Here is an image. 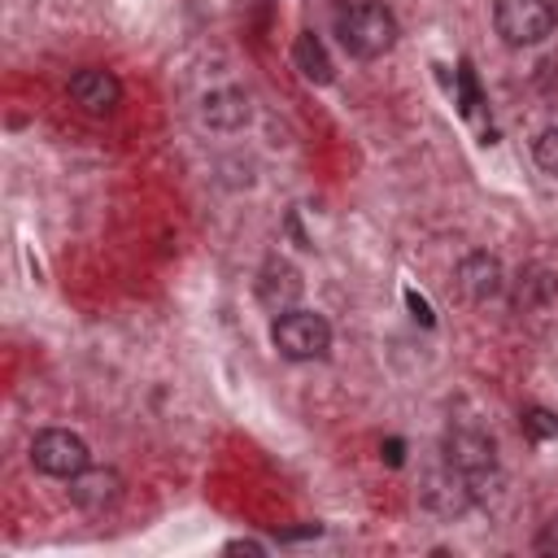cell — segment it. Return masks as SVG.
Returning <instances> with one entry per match:
<instances>
[{
    "instance_id": "cell-15",
    "label": "cell",
    "mask_w": 558,
    "mask_h": 558,
    "mask_svg": "<svg viewBox=\"0 0 558 558\" xmlns=\"http://www.w3.org/2000/svg\"><path fill=\"white\" fill-rule=\"evenodd\" d=\"M532 157L545 174H558V126H545L536 140H532Z\"/></svg>"
},
{
    "instance_id": "cell-17",
    "label": "cell",
    "mask_w": 558,
    "mask_h": 558,
    "mask_svg": "<svg viewBox=\"0 0 558 558\" xmlns=\"http://www.w3.org/2000/svg\"><path fill=\"white\" fill-rule=\"evenodd\" d=\"M405 305H410V314H414V323H423V327H432L436 323V314H432V305L414 292V288H405Z\"/></svg>"
},
{
    "instance_id": "cell-11",
    "label": "cell",
    "mask_w": 558,
    "mask_h": 558,
    "mask_svg": "<svg viewBox=\"0 0 558 558\" xmlns=\"http://www.w3.org/2000/svg\"><path fill=\"white\" fill-rule=\"evenodd\" d=\"M292 61H296L301 78H310V83H318V87L336 78V65H331V57H327V48H323V39H318L314 31H301V35H296Z\"/></svg>"
},
{
    "instance_id": "cell-16",
    "label": "cell",
    "mask_w": 558,
    "mask_h": 558,
    "mask_svg": "<svg viewBox=\"0 0 558 558\" xmlns=\"http://www.w3.org/2000/svg\"><path fill=\"white\" fill-rule=\"evenodd\" d=\"M532 549L536 554H545V558H558V514L536 532V541H532Z\"/></svg>"
},
{
    "instance_id": "cell-20",
    "label": "cell",
    "mask_w": 558,
    "mask_h": 558,
    "mask_svg": "<svg viewBox=\"0 0 558 558\" xmlns=\"http://www.w3.org/2000/svg\"><path fill=\"white\" fill-rule=\"evenodd\" d=\"M222 549H227V554H266V545H262V541H227Z\"/></svg>"
},
{
    "instance_id": "cell-14",
    "label": "cell",
    "mask_w": 558,
    "mask_h": 558,
    "mask_svg": "<svg viewBox=\"0 0 558 558\" xmlns=\"http://www.w3.org/2000/svg\"><path fill=\"white\" fill-rule=\"evenodd\" d=\"M519 427L527 440H558V414L545 405H523L519 410Z\"/></svg>"
},
{
    "instance_id": "cell-3",
    "label": "cell",
    "mask_w": 558,
    "mask_h": 558,
    "mask_svg": "<svg viewBox=\"0 0 558 558\" xmlns=\"http://www.w3.org/2000/svg\"><path fill=\"white\" fill-rule=\"evenodd\" d=\"M270 340H275V349L288 362H318V357L331 353V323L323 314L296 305V310H288V314L275 318Z\"/></svg>"
},
{
    "instance_id": "cell-12",
    "label": "cell",
    "mask_w": 558,
    "mask_h": 558,
    "mask_svg": "<svg viewBox=\"0 0 558 558\" xmlns=\"http://www.w3.org/2000/svg\"><path fill=\"white\" fill-rule=\"evenodd\" d=\"M554 296H558V275L527 266L519 275V288H514V310H536V305H549Z\"/></svg>"
},
{
    "instance_id": "cell-2",
    "label": "cell",
    "mask_w": 558,
    "mask_h": 558,
    "mask_svg": "<svg viewBox=\"0 0 558 558\" xmlns=\"http://www.w3.org/2000/svg\"><path fill=\"white\" fill-rule=\"evenodd\" d=\"M493 26L501 44L532 48L558 31V4L554 0H493Z\"/></svg>"
},
{
    "instance_id": "cell-5",
    "label": "cell",
    "mask_w": 558,
    "mask_h": 558,
    "mask_svg": "<svg viewBox=\"0 0 558 558\" xmlns=\"http://www.w3.org/2000/svg\"><path fill=\"white\" fill-rule=\"evenodd\" d=\"M440 453H445V466L471 475L475 484L497 466V445H493V436L480 432V427H449Z\"/></svg>"
},
{
    "instance_id": "cell-9",
    "label": "cell",
    "mask_w": 558,
    "mask_h": 558,
    "mask_svg": "<svg viewBox=\"0 0 558 558\" xmlns=\"http://www.w3.org/2000/svg\"><path fill=\"white\" fill-rule=\"evenodd\" d=\"M458 288H462L466 301H493L506 288V270H501V262L493 253L475 248V253H466L458 262Z\"/></svg>"
},
{
    "instance_id": "cell-19",
    "label": "cell",
    "mask_w": 558,
    "mask_h": 558,
    "mask_svg": "<svg viewBox=\"0 0 558 558\" xmlns=\"http://www.w3.org/2000/svg\"><path fill=\"white\" fill-rule=\"evenodd\" d=\"M318 532H323V523H301V527L279 532V541H305V536H318Z\"/></svg>"
},
{
    "instance_id": "cell-13",
    "label": "cell",
    "mask_w": 558,
    "mask_h": 558,
    "mask_svg": "<svg viewBox=\"0 0 558 558\" xmlns=\"http://www.w3.org/2000/svg\"><path fill=\"white\" fill-rule=\"evenodd\" d=\"M453 100H458V109L471 118L480 105H484V92H480V78H475V65L462 57L458 61V70H453Z\"/></svg>"
},
{
    "instance_id": "cell-1",
    "label": "cell",
    "mask_w": 558,
    "mask_h": 558,
    "mask_svg": "<svg viewBox=\"0 0 558 558\" xmlns=\"http://www.w3.org/2000/svg\"><path fill=\"white\" fill-rule=\"evenodd\" d=\"M397 17L384 9V4H375V0H353V4H344L340 13H336V39L344 44V52L349 57H357V61H375V57H384L392 44H397Z\"/></svg>"
},
{
    "instance_id": "cell-8",
    "label": "cell",
    "mask_w": 558,
    "mask_h": 558,
    "mask_svg": "<svg viewBox=\"0 0 558 558\" xmlns=\"http://www.w3.org/2000/svg\"><path fill=\"white\" fill-rule=\"evenodd\" d=\"M118 497H122V475H118L113 466H92V462H87V466L70 480V501H74L78 510H87V514L109 510Z\"/></svg>"
},
{
    "instance_id": "cell-10",
    "label": "cell",
    "mask_w": 558,
    "mask_h": 558,
    "mask_svg": "<svg viewBox=\"0 0 558 558\" xmlns=\"http://www.w3.org/2000/svg\"><path fill=\"white\" fill-rule=\"evenodd\" d=\"M248 96L240 92V87H218V92H209L205 100H201V118H205V126H214V131H240L244 122H248Z\"/></svg>"
},
{
    "instance_id": "cell-6",
    "label": "cell",
    "mask_w": 558,
    "mask_h": 558,
    "mask_svg": "<svg viewBox=\"0 0 558 558\" xmlns=\"http://www.w3.org/2000/svg\"><path fill=\"white\" fill-rule=\"evenodd\" d=\"M253 292H257V305L279 318V314L296 310V301H301V292H305V279H301V270H296L288 257H266L262 270H257Z\"/></svg>"
},
{
    "instance_id": "cell-7",
    "label": "cell",
    "mask_w": 558,
    "mask_h": 558,
    "mask_svg": "<svg viewBox=\"0 0 558 558\" xmlns=\"http://www.w3.org/2000/svg\"><path fill=\"white\" fill-rule=\"evenodd\" d=\"M65 92H70V100H74L83 113H92V118H109V113L122 105V83H118V74L105 70V65H83V70H74Z\"/></svg>"
},
{
    "instance_id": "cell-4",
    "label": "cell",
    "mask_w": 558,
    "mask_h": 558,
    "mask_svg": "<svg viewBox=\"0 0 558 558\" xmlns=\"http://www.w3.org/2000/svg\"><path fill=\"white\" fill-rule=\"evenodd\" d=\"M87 462H92V453H87L83 436H74L70 427H44L31 440V466L52 480H74Z\"/></svg>"
},
{
    "instance_id": "cell-18",
    "label": "cell",
    "mask_w": 558,
    "mask_h": 558,
    "mask_svg": "<svg viewBox=\"0 0 558 558\" xmlns=\"http://www.w3.org/2000/svg\"><path fill=\"white\" fill-rule=\"evenodd\" d=\"M379 458H384L388 466H401V462H405V440H401V436H388V440L379 445Z\"/></svg>"
}]
</instances>
